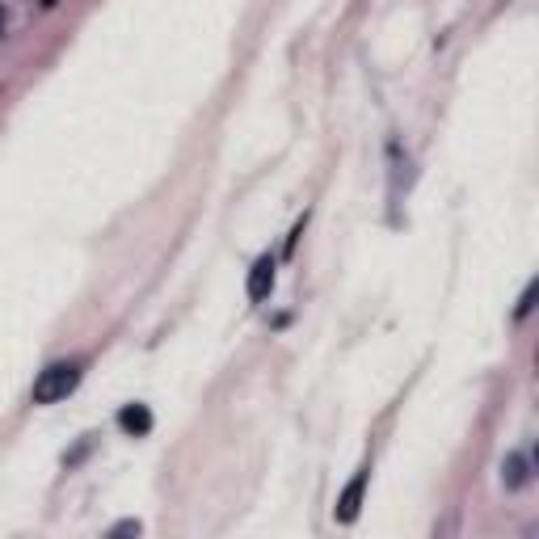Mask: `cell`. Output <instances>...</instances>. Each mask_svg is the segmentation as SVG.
Wrapping results in <instances>:
<instances>
[{
    "label": "cell",
    "instance_id": "6",
    "mask_svg": "<svg viewBox=\"0 0 539 539\" xmlns=\"http://www.w3.org/2000/svg\"><path fill=\"white\" fill-rule=\"evenodd\" d=\"M531 304H535V283L527 287V295H523V304H518V316H527V312H531Z\"/></svg>",
    "mask_w": 539,
    "mask_h": 539
},
{
    "label": "cell",
    "instance_id": "3",
    "mask_svg": "<svg viewBox=\"0 0 539 539\" xmlns=\"http://www.w3.org/2000/svg\"><path fill=\"white\" fill-rule=\"evenodd\" d=\"M274 287V257H257L253 270H249V299H266Z\"/></svg>",
    "mask_w": 539,
    "mask_h": 539
},
{
    "label": "cell",
    "instance_id": "4",
    "mask_svg": "<svg viewBox=\"0 0 539 539\" xmlns=\"http://www.w3.org/2000/svg\"><path fill=\"white\" fill-rule=\"evenodd\" d=\"M118 426H123L127 434H148L152 430V413H148V405H127L123 413H118Z\"/></svg>",
    "mask_w": 539,
    "mask_h": 539
},
{
    "label": "cell",
    "instance_id": "2",
    "mask_svg": "<svg viewBox=\"0 0 539 539\" xmlns=\"http://www.w3.org/2000/svg\"><path fill=\"white\" fill-rule=\"evenodd\" d=\"M367 472H371V468H358L354 481L342 489V497H337V523H354V518H358V506H363V489H367Z\"/></svg>",
    "mask_w": 539,
    "mask_h": 539
},
{
    "label": "cell",
    "instance_id": "7",
    "mask_svg": "<svg viewBox=\"0 0 539 539\" xmlns=\"http://www.w3.org/2000/svg\"><path fill=\"white\" fill-rule=\"evenodd\" d=\"M131 531L139 535V523H118V527H114V535H131Z\"/></svg>",
    "mask_w": 539,
    "mask_h": 539
},
{
    "label": "cell",
    "instance_id": "1",
    "mask_svg": "<svg viewBox=\"0 0 539 539\" xmlns=\"http://www.w3.org/2000/svg\"><path fill=\"white\" fill-rule=\"evenodd\" d=\"M81 384V363H51L34 379V405H55Z\"/></svg>",
    "mask_w": 539,
    "mask_h": 539
},
{
    "label": "cell",
    "instance_id": "5",
    "mask_svg": "<svg viewBox=\"0 0 539 539\" xmlns=\"http://www.w3.org/2000/svg\"><path fill=\"white\" fill-rule=\"evenodd\" d=\"M502 481L510 485V489H523L527 485V459L523 455H510L506 464H502Z\"/></svg>",
    "mask_w": 539,
    "mask_h": 539
},
{
    "label": "cell",
    "instance_id": "8",
    "mask_svg": "<svg viewBox=\"0 0 539 539\" xmlns=\"http://www.w3.org/2000/svg\"><path fill=\"white\" fill-rule=\"evenodd\" d=\"M0 38H5V9H0Z\"/></svg>",
    "mask_w": 539,
    "mask_h": 539
},
{
    "label": "cell",
    "instance_id": "9",
    "mask_svg": "<svg viewBox=\"0 0 539 539\" xmlns=\"http://www.w3.org/2000/svg\"><path fill=\"white\" fill-rule=\"evenodd\" d=\"M59 5V0H43V9H55Z\"/></svg>",
    "mask_w": 539,
    "mask_h": 539
}]
</instances>
